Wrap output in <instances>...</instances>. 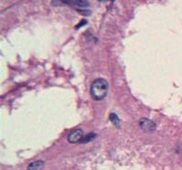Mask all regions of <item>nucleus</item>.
Returning <instances> with one entry per match:
<instances>
[{
  "instance_id": "obj_5",
  "label": "nucleus",
  "mask_w": 182,
  "mask_h": 170,
  "mask_svg": "<svg viewBox=\"0 0 182 170\" xmlns=\"http://www.w3.org/2000/svg\"><path fill=\"white\" fill-rule=\"evenodd\" d=\"M110 121L116 126V127H120V125H121V120H120V118L114 113H112L111 114H110Z\"/></svg>"
},
{
  "instance_id": "obj_1",
  "label": "nucleus",
  "mask_w": 182,
  "mask_h": 170,
  "mask_svg": "<svg viewBox=\"0 0 182 170\" xmlns=\"http://www.w3.org/2000/svg\"><path fill=\"white\" fill-rule=\"evenodd\" d=\"M109 85L106 80L102 78H98L92 82L91 85V97L96 101L103 100L108 92Z\"/></svg>"
},
{
  "instance_id": "obj_2",
  "label": "nucleus",
  "mask_w": 182,
  "mask_h": 170,
  "mask_svg": "<svg viewBox=\"0 0 182 170\" xmlns=\"http://www.w3.org/2000/svg\"><path fill=\"white\" fill-rule=\"evenodd\" d=\"M139 125L141 127V129L145 132H154L156 129H157V125L156 124L150 120V119H147V118H142L140 119L139 121Z\"/></svg>"
},
{
  "instance_id": "obj_4",
  "label": "nucleus",
  "mask_w": 182,
  "mask_h": 170,
  "mask_svg": "<svg viewBox=\"0 0 182 170\" xmlns=\"http://www.w3.org/2000/svg\"><path fill=\"white\" fill-rule=\"evenodd\" d=\"M44 165H45V163L42 160L34 161L29 164V166L28 167V170H40L42 169Z\"/></svg>"
},
{
  "instance_id": "obj_6",
  "label": "nucleus",
  "mask_w": 182,
  "mask_h": 170,
  "mask_svg": "<svg viewBox=\"0 0 182 170\" xmlns=\"http://www.w3.org/2000/svg\"><path fill=\"white\" fill-rule=\"evenodd\" d=\"M72 2H74L76 5L80 6H88L90 5L87 0H72Z\"/></svg>"
},
{
  "instance_id": "obj_7",
  "label": "nucleus",
  "mask_w": 182,
  "mask_h": 170,
  "mask_svg": "<svg viewBox=\"0 0 182 170\" xmlns=\"http://www.w3.org/2000/svg\"><path fill=\"white\" fill-rule=\"evenodd\" d=\"M95 137V135H93V134H91V135H86V136H84V138H83V140L81 141V142H83V143H86V142H88V141H91L93 138Z\"/></svg>"
},
{
  "instance_id": "obj_9",
  "label": "nucleus",
  "mask_w": 182,
  "mask_h": 170,
  "mask_svg": "<svg viewBox=\"0 0 182 170\" xmlns=\"http://www.w3.org/2000/svg\"><path fill=\"white\" fill-rule=\"evenodd\" d=\"M100 1H105V0H100Z\"/></svg>"
},
{
  "instance_id": "obj_8",
  "label": "nucleus",
  "mask_w": 182,
  "mask_h": 170,
  "mask_svg": "<svg viewBox=\"0 0 182 170\" xmlns=\"http://www.w3.org/2000/svg\"><path fill=\"white\" fill-rule=\"evenodd\" d=\"M56 1L61 3V4H64V5H71L72 4L71 0H56Z\"/></svg>"
},
{
  "instance_id": "obj_3",
  "label": "nucleus",
  "mask_w": 182,
  "mask_h": 170,
  "mask_svg": "<svg viewBox=\"0 0 182 170\" xmlns=\"http://www.w3.org/2000/svg\"><path fill=\"white\" fill-rule=\"evenodd\" d=\"M84 137V131H83L82 129L78 128V129L72 131V132L69 135V136H68V141H69V143H71V144H75V143H78V142L82 141Z\"/></svg>"
}]
</instances>
